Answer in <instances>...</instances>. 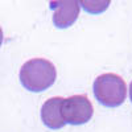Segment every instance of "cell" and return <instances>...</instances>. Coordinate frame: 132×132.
<instances>
[{"label":"cell","mask_w":132,"mask_h":132,"mask_svg":"<svg viewBox=\"0 0 132 132\" xmlns=\"http://www.w3.org/2000/svg\"><path fill=\"white\" fill-rule=\"evenodd\" d=\"M57 78L54 65L44 58H33L20 69V82L27 90L38 93L49 89Z\"/></svg>","instance_id":"1"},{"label":"cell","mask_w":132,"mask_h":132,"mask_svg":"<svg viewBox=\"0 0 132 132\" xmlns=\"http://www.w3.org/2000/svg\"><path fill=\"white\" fill-rule=\"evenodd\" d=\"M93 89L96 101L106 107H118L126 101L127 96L124 79L112 73L99 75L94 81Z\"/></svg>","instance_id":"2"},{"label":"cell","mask_w":132,"mask_h":132,"mask_svg":"<svg viewBox=\"0 0 132 132\" xmlns=\"http://www.w3.org/2000/svg\"><path fill=\"white\" fill-rule=\"evenodd\" d=\"M62 115L66 124H85L93 116V104L86 95H73L63 99Z\"/></svg>","instance_id":"3"},{"label":"cell","mask_w":132,"mask_h":132,"mask_svg":"<svg viewBox=\"0 0 132 132\" xmlns=\"http://www.w3.org/2000/svg\"><path fill=\"white\" fill-rule=\"evenodd\" d=\"M79 3L74 0L65 2H50L53 11V23L57 28H68L75 23L79 16Z\"/></svg>","instance_id":"4"},{"label":"cell","mask_w":132,"mask_h":132,"mask_svg":"<svg viewBox=\"0 0 132 132\" xmlns=\"http://www.w3.org/2000/svg\"><path fill=\"white\" fill-rule=\"evenodd\" d=\"M63 99L61 96H54L42 104L41 108V119L44 124L52 129H60L62 128L66 122L62 115V103Z\"/></svg>","instance_id":"5"},{"label":"cell","mask_w":132,"mask_h":132,"mask_svg":"<svg viewBox=\"0 0 132 132\" xmlns=\"http://www.w3.org/2000/svg\"><path fill=\"white\" fill-rule=\"evenodd\" d=\"M110 2H81L79 5H82L87 12L90 13H101L108 7Z\"/></svg>","instance_id":"6"},{"label":"cell","mask_w":132,"mask_h":132,"mask_svg":"<svg viewBox=\"0 0 132 132\" xmlns=\"http://www.w3.org/2000/svg\"><path fill=\"white\" fill-rule=\"evenodd\" d=\"M3 38H4V36H3V29L0 28V46H2V44H3Z\"/></svg>","instance_id":"7"},{"label":"cell","mask_w":132,"mask_h":132,"mask_svg":"<svg viewBox=\"0 0 132 132\" xmlns=\"http://www.w3.org/2000/svg\"><path fill=\"white\" fill-rule=\"evenodd\" d=\"M129 98H131V102H132V82L129 85Z\"/></svg>","instance_id":"8"}]
</instances>
